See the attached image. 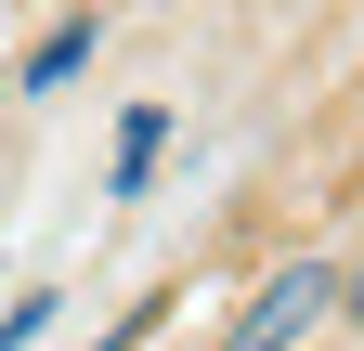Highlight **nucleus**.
<instances>
[{
	"mask_svg": "<svg viewBox=\"0 0 364 351\" xmlns=\"http://www.w3.org/2000/svg\"><path fill=\"white\" fill-rule=\"evenodd\" d=\"M338 325L364 338V260H338Z\"/></svg>",
	"mask_w": 364,
	"mask_h": 351,
	"instance_id": "39448f33",
	"label": "nucleus"
},
{
	"mask_svg": "<svg viewBox=\"0 0 364 351\" xmlns=\"http://www.w3.org/2000/svg\"><path fill=\"white\" fill-rule=\"evenodd\" d=\"M53 313H65V286H26L14 313H0V351H39V338H53Z\"/></svg>",
	"mask_w": 364,
	"mask_h": 351,
	"instance_id": "20e7f679",
	"label": "nucleus"
},
{
	"mask_svg": "<svg viewBox=\"0 0 364 351\" xmlns=\"http://www.w3.org/2000/svg\"><path fill=\"white\" fill-rule=\"evenodd\" d=\"M91 53H105V14H65V26H39V53H26V78H14V92H26V104H39V92H65Z\"/></svg>",
	"mask_w": 364,
	"mask_h": 351,
	"instance_id": "f03ea898",
	"label": "nucleus"
},
{
	"mask_svg": "<svg viewBox=\"0 0 364 351\" xmlns=\"http://www.w3.org/2000/svg\"><path fill=\"white\" fill-rule=\"evenodd\" d=\"M338 325V260H273V274L247 286V313L235 325H221V351H312V338H326Z\"/></svg>",
	"mask_w": 364,
	"mask_h": 351,
	"instance_id": "f257e3e1",
	"label": "nucleus"
},
{
	"mask_svg": "<svg viewBox=\"0 0 364 351\" xmlns=\"http://www.w3.org/2000/svg\"><path fill=\"white\" fill-rule=\"evenodd\" d=\"M156 144H169V117H156V104H130V130H117V195H144V169H156Z\"/></svg>",
	"mask_w": 364,
	"mask_h": 351,
	"instance_id": "7ed1b4c3",
	"label": "nucleus"
}]
</instances>
